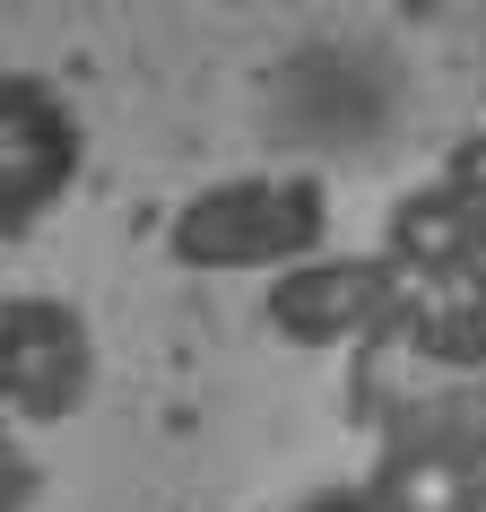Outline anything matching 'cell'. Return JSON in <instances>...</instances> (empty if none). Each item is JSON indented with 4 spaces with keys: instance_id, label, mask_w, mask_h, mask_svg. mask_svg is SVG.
Here are the masks:
<instances>
[{
    "instance_id": "3",
    "label": "cell",
    "mask_w": 486,
    "mask_h": 512,
    "mask_svg": "<svg viewBox=\"0 0 486 512\" xmlns=\"http://www.w3.org/2000/svg\"><path fill=\"white\" fill-rule=\"evenodd\" d=\"M304 512H374V495H365V486H330V495H313Z\"/></svg>"
},
{
    "instance_id": "2",
    "label": "cell",
    "mask_w": 486,
    "mask_h": 512,
    "mask_svg": "<svg viewBox=\"0 0 486 512\" xmlns=\"http://www.w3.org/2000/svg\"><path fill=\"white\" fill-rule=\"evenodd\" d=\"M374 512H486V478L478 460L452 452V443H408L374 469Z\"/></svg>"
},
{
    "instance_id": "1",
    "label": "cell",
    "mask_w": 486,
    "mask_h": 512,
    "mask_svg": "<svg viewBox=\"0 0 486 512\" xmlns=\"http://www.w3.org/2000/svg\"><path fill=\"white\" fill-rule=\"evenodd\" d=\"M70 183V122L44 87L0 79V217L44 209Z\"/></svg>"
}]
</instances>
